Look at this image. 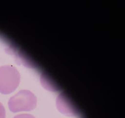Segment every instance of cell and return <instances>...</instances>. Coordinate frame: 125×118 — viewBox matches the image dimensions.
<instances>
[{
    "mask_svg": "<svg viewBox=\"0 0 125 118\" xmlns=\"http://www.w3.org/2000/svg\"><path fill=\"white\" fill-rule=\"evenodd\" d=\"M37 99L28 90H22L11 97L8 102L9 108L13 112L30 111L35 108Z\"/></svg>",
    "mask_w": 125,
    "mask_h": 118,
    "instance_id": "cell-1",
    "label": "cell"
},
{
    "mask_svg": "<svg viewBox=\"0 0 125 118\" xmlns=\"http://www.w3.org/2000/svg\"><path fill=\"white\" fill-rule=\"evenodd\" d=\"M20 75L16 68L10 65L0 67V92L8 94L17 89Z\"/></svg>",
    "mask_w": 125,
    "mask_h": 118,
    "instance_id": "cell-2",
    "label": "cell"
},
{
    "mask_svg": "<svg viewBox=\"0 0 125 118\" xmlns=\"http://www.w3.org/2000/svg\"><path fill=\"white\" fill-rule=\"evenodd\" d=\"M57 107L59 111L64 114L68 116H74L77 114V112L74 107L71 106L68 102L62 100V97L59 96L57 100Z\"/></svg>",
    "mask_w": 125,
    "mask_h": 118,
    "instance_id": "cell-3",
    "label": "cell"
},
{
    "mask_svg": "<svg viewBox=\"0 0 125 118\" xmlns=\"http://www.w3.org/2000/svg\"><path fill=\"white\" fill-rule=\"evenodd\" d=\"M6 118V111L3 105L0 102V118Z\"/></svg>",
    "mask_w": 125,
    "mask_h": 118,
    "instance_id": "cell-4",
    "label": "cell"
},
{
    "mask_svg": "<svg viewBox=\"0 0 125 118\" xmlns=\"http://www.w3.org/2000/svg\"><path fill=\"white\" fill-rule=\"evenodd\" d=\"M13 118H35L33 115L29 114H20L15 116Z\"/></svg>",
    "mask_w": 125,
    "mask_h": 118,
    "instance_id": "cell-5",
    "label": "cell"
}]
</instances>
